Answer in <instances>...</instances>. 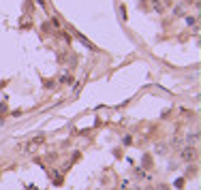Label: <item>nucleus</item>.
<instances>
[{"label":"nucleus","instance_id":"obj_1","mask_svg":"<svg viewBox=\"0 0 201 190\" xmlns=\"http://www.w3.org/2000/svg\"><path fill=\"white\" fill-rule=\"evenodd\" d=\"M195 156H197V152L190 150V147H188V150H184V154H182V158H184V160H193Z\"/></svg>","mask_w":201,"mask_h":190}]
</instances>
